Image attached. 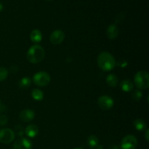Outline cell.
I'll list each match as a JSON object with an SVG mask.
<instances>
[{"instance_id":"d6986e66","label":"cell","mask_w":149,"mask_h":149,"mask_svg":"<svg viewBox=\"0 0 149 149\" xmlns=\"http://www.w3.org/2000/svg\"><path fill=\"white\" fill-rule=\"evenodd\" d=\"M31 96L35 100H37V101L42 100L44 98L43 93H42V90H39V89H34V90H32Z\"/></svg>"},{"instance_id":"ba28073f","label":"cell","mask_w":149,"mask_h":149,"mask_svg":"<svg viewBox=\"0 0 149 149\" xmlns=\"http://www.w3.org/2000/svg\"><path fill=\"white\" fill-rule=\"evenodd\" d=\"M64 38H65V34H64V32L62 31L61 30H56L54 31L50 35V37H49V40H50L51 43L53 44V45H59L61 42H63V41L64 40Z\"/></svg>"},{"instance_id":"52a82bcc","label":"cell","mask_w":149,"mask_h":149,"mask_svg":"<svg viewBox=\"0 0 149 149\" xmlns=\"http://www.w3.org/2000/svg\"><path fill=\"white\" fill-rule=\"evenodd\" d=\"M97 104L102 110L108 111L113 107V100L110 96L102 95L97 100Z\"/></svg>"},{"instance_id":"5b68a950","label":"cell","mask_w":149,"mask_h":149,"mask_svg":"<svg viewBox=\"0 0 149 149\" xmlns=\"http://www.w3.org/2000/svg\"><path fill=\"white\" fill-rule=\"evenodd\" d=\"M138 145L137 138L134 135H128L121 141L120 147L122 149H135Z\"/></svg>"},{"instance_id":"7a4b0ae2","label":"cell","mask_w":149,"mask_h":149,"mask_svg":"<svg viewBox=\"0 0 149 149\" xmlns=\"http://www.w3.org/2000/svg\"><path fill=\"white\" fill-rule=\"evenodd\" d=\"M45 55V49L39 45H33L27 52V60L31 63H39L44 59Z\"/></svg>"},{"instance_id":"30bf717a","label":"cell","mask_w":149,"mask_h":149,"mask_svg":"<svg viewBox=\"0 0 149 149\" xmlns=\"http://www.w3.org/2000/svg\"><path fill=\"white\" fill-rule=\"evenodd\" d=\"M35 113L31 109H24L22 111L19 115L20 120L24 122H29L34 119Z\"/></svg>"},{"instance_id":"603a6c76","label":"cell","mask_w":149,"mask_h":149,"mask_svg":"<svg viewBox=\"0 0 149 149\" xmlns=\"http://www.w3.org/2000/svg\"><path fill=\"white\" fill-rule=\"evenodd\" d=\"M7 121H8V119L5 115H1L0 116V126L5 125L7 123Z\"/></svg>"},{"instance_id":"44dd1931","label":"cell","mask_w":149,"mask_h":149,"mask_svg":"<svg viewBox=\"0 0 149 149\" xmlns=\"http://www.w3.org/2000/svg\"><path fill=\"white\" fill-rule=\"evenodd\" d=\"M143 96V93H141V91L140 90H135L133 93L132 94V97L133 98V100H135V101H139L141 99Z\"/></svg>"},{"instance_id":"7c38bea8","label":"cell","mask_w":149,"mask_h":149,"mask_svg":"<svg viewBox=\"0 0 149 149\" xmlns=\"http://www.w3.org/2000/svg\"><path fill=\"white\" fill-rule=\"evenodd\" d=\"M24 132L29 138H34L39 133V127L36 125H29L26 127Z\"/></svg>"},{"instance_id":"4fadbf2b","label":"cell","mask_w":149,"mask_h":149,"mask_svg":"<svg viewBox=\"0 0 149 149\" xmlns=\"http://www.w3.org/2000/svg\"><path fill=\"white\" fill-rule=\"evenodd\" d=\"M30 39L34 43H39L42 39V32L38 29H34L31 32Z\"/></svg>"},{"instance_id":"f546056e","label":"cell","mask_w":149,"mask_h":149,"mask_svg":"<svg viewBox=\"0 0 149 149\" xmlns=\"http://www.w3.org/2000/svg\"><path fill=\"white\" fill-rule=\"evenodd\" d=\"M74 149H81V148H74Z\"/></svg>"},{"instance_id":"3957f363","label":"cell","mask_w":149,"mask_h":149,"mask_svg":"<svg viewBox=\"0 0 149 149\" xmlns=\"http://www.w3.org/2000/svg\"><path fill=\"white\" fill-rule=\"evenodd\" d=\"M134 81L140 90H146L149 87V75L148 73L145 71H138L135 76Z\"/></svg>"},{"instance_id":"9a60e30c","label":"cell","mask_w":149,"mask_h":149,"mask_svg":"<svg viewBox=\"0 0 149 149\" xmlns=\"http://www.w3.org/2000/svg\"><path fill=\"white\" fill-rule=\"evenodd\" d=\"M106 82L111 87H115L117 86L118 83H119V79H118V77L115 74H111L107 76Z\"/></svg>"},{"instance_id":"83f0119b","label":"cell","mask_w":149,"mask_h":149,"mask_svg":"<svg viewBox=\"0 0 149 149\" xmlns=\"http://www.w3.org/2000/svg\"><path fill=\"white\" fill-rule=\"evenodd\" d=\"M109 149H119V147H118L116 145H115V144H114V145L113 144V145L111 146Z\"/></svg>"},{"instance_id":"277c9868","label":"cell","mask_w":149,"mask_h":149,"mask_svg":"<svg viewBox=\"0 0 149 149\" xmlns=\"http://www.w3.org/2000/svg\"><path fill=\"white\" fill-rule=\"evenodd\" d=\"M50 77L45 71H39L36 73L33 77V81L39 87H45L50 82Z\"/></svg>"},{"instance_id":"8992f818","label":"cell","mask_w":149,"mask_h":149,"mask_svg":"<svg viewBox=\"0 0 149 149\" xmlns=\"http://www.w3.org/2000/svg\"><path fill=\"white\" fill-rule=\"evenodd\" d=\"M15 138V132L9 128H4L0 130V142L8 144L13 142Z\"/></svg>"},{"instance_id":"d4e9b609","label":"cell","mask_w":149,"mask_h":149,"mask_svg":"<svg viewBox=\"0 0 149 149\" xmlns=\"http://www.w3.org/2000/svg\"><path fill=\"white\" fill-rule=\"evenodd\" d=\"M117 65H119L120 67H122V68H124V67L127 66V63L126 61H119V62L117 63Z\"/></svg>"},{"instance_id":"f1b7e54d","label":"cell","mask_w":149,"mask_h":149,"mask_svg":"<svg viewBox=\"0 0 149 149\" xmlns=\"http://www.w3.org/2000/svg\"><path fill=\"white\" fill-rule=\"evenodd\" d=\"M3 10V4L1 3H0V11Z\"/></svg>"},{"instance_id":"cb8c5ba5","label":"cell","mask_w":149,"mask_h":149,"mask_svg":"<svg viewBox=\"0 0 149 149\" xmlns=\"http://www.w3.org/2000/svg\"><path fill=\"white\" fill-rule=\"evenodd\" d=\"M124 18V15L121 13V14H119L116 17V23H120V22L122 21Z\"/></svg>"},{"instance_id":"9c48e42d","label":"cell","mask_w":149,"mask_h":149,"mask_svg":"<svg viewBox=\"0 0 149 149\" xmlns=\"http://www.w3.org/2000/svg\"><path fill=\"white\" fill-rule=\"evenodd\" d=\"M13 149H32V143L26 138H20L14 143Z\"/></svg>"},{"instance_id":"7402d4cb","label":"cell","mask_w":149,"mask_h":149,"mask_svg":"<svg viewBox=\"0 0 149 149\" xmlns=\"http://www.w3.org/2000/svg\"><path fill=\"white\" fill-rule=\"evenodd\" d=\"M15 132L19 135V136H23V133H24V131H23V127L20 125H17V126L15 127Z\"/></svg>"},{"instance_id":"5bb4252c","label":"cell","mask_w":149,"mask_h":149,"mask_svg":"<svg viewBox=\"0 0 149 149\" xmlns=\"http://www.w3.org/2000/svg\"><path fill=\"white\" fill-rule=\"evenodd\" d=\"M120 87L124 92H130L133 89V84L129 79H125L121 81Z\"/></svg>"},{"instance_id":"ac0fdd59","label":"cell","mask_w":149,"mask_h":149,"mask_svg":"<svg viewBox=\"0 0 149 149\" xmlns=\"http://www.w3.org/2000/svg\"><path fill=\"white\" fill-rule=\"evenodd\" d=\"M31 84V80L29 77H23L19 81V87L21 89H27L30 87Z\"/></svg>"},{"instance_id":"6da1fadb","label":"cell","mask_w":149,"mask_h":149,"mask_svg":"<svg viewBox=\"0 0 149 149\" xmlns=\"http://www.w3.org/2000/svg\"><path fill=\"white\" fill-rule=\"evenodd\" d=\"M97 63L99 68L104 71H111L116 64L113 55L107 52H102L99 54Z\"/></svg>"},{"instance_id":"4316f807","label":"cell","mask_w":149,"mask_h":149,"mask_svg":"<svg viewBox=\"0 0 149 149\" xmlns=\"http://www.w3.org/2000/svg\"><path fill=\"white\" fill-rule=\"evenodd\" d=\"M4 105L2 104V103H1V100H0V111H4Z\"/></svg>"},{"instance_id":"484cf974","label":"cell","mask_w":149,"mask_h":149,"mask_svg":"<svg viewBox=\"0 0 149 149\" xmlns=\"http://www.w3.org/2000/svg\"><path fill=\"white\" fill-rule=\"evenodd\" d=\"M148 132H149V130H148V129H146V133H145V138H146V141H148V139H149V138H148Z\"/></svg>"},{"instance_id":"2e32d148","label":"cell","mask_w":149,"mask_h":149,"mask_svg":"<svg viewBox=\"0 0 149 149\" xmlns=\"http://www.w3.org/2000/svg\"><path fill=\"white\" fill-rule=\"evenodd\" d=\"M87 144L89 147L92 149H95L99 145V140L98 138L95 135H90L87 139Z\"/></svg>"},{"instance_id":"e0dca14e","label":"cell","mask_w":149,"mask_h":149,"mask_svg":"<svg viewBox=\"0 0 149 149\" xmlns=\"http://www.w3.org/2000/svg\"><path fill=\"white\" fill-rule=\"evenodd\" d=\"M133 125L135 129H136L137 130H139V131L144 130L146 129L147 127L146 123V122L141 119H135L133 122Z\"/></svg>"},{"instance_id":"8fae6325","label":"cell","mask_w":149,"mask_h":149,"mask_svg":"<svg viewBox=\"0 0 149 149\" xmlns=\"http://www.w3.org/2000/svg\"><path fill=\"white\" fill-rule=\"evenodd\" d=\"M119 32V30L117 26L114 24H112L108 27L106 34H107L108 38H109L110 39H114L118 36Z\"/></svg>"},{"instance_id":"ffe728a7","label":"cell","mask_w":149,"mask_h":149,"mask_svg":"<svg viewBox=\"0 0 149 149\" xmlns=\"http://www.w3.org/2000/svg\"><path fill=\"white\" fill-rule=\"evenodd\" d=\"M8 76V71L4 67H0V81H2L7 79Z\"/></svg>"}]
</instances>
